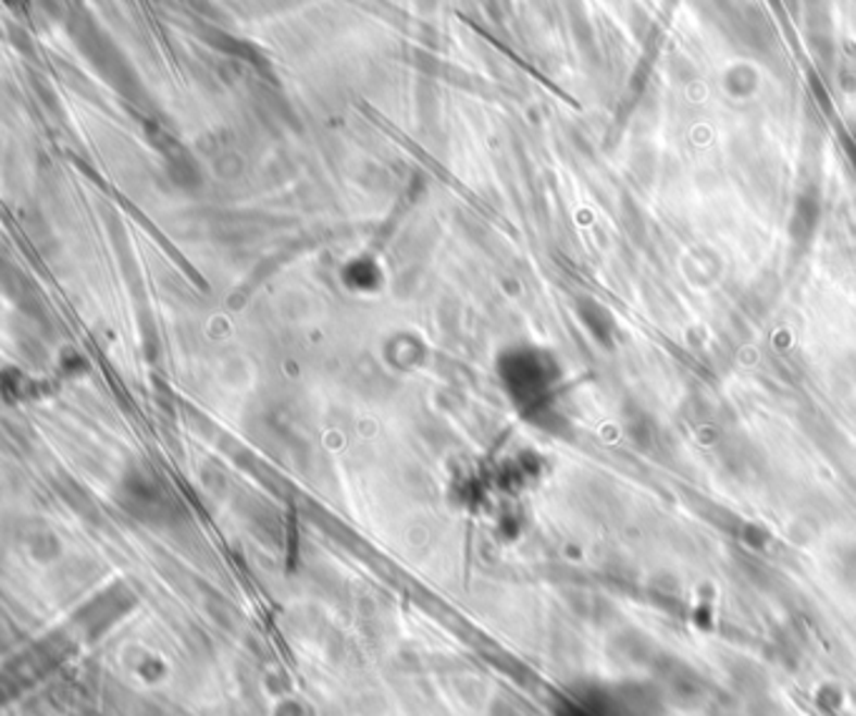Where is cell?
Masks as SVG:
<instances>
[{
  "mask_svg": "<svg viewBox=\"0 0 856 716\" xmlns=\"http://www.w3.org/2000/svg\"><path fill=\"white\" fill-rule=\"evenodd\" d=\"M819 222V201L814 197H802L794 209V219H791V234L796 242H806L817 230Z\"/></svg>",
  "mask_w": 856,
  "mask_h": 716,
  "instance_id": "6da1fadb",
  "label": "cell"
},
{
  "mask_svg": "<svg viewBox=\"0 0 856 716\" xmlns=\"http://www.w3.org/2000/svg\"><path fill=\"white\" fill-rule=\"evenodd\" d=\"M583 322L588 324V330L593 332L598 342L603 345H608L610 340L616 335V322H613V314L608 312L606 307H600L598 303H588L583 309Z\"/></svg>",
  "mask_w": 856,
  "mask_h": 716,
  "instance_id": "7a4b0ae2",
  "label": "cell"
},
{
  "mask_svg": "<svg viewBox=\"0 0 856 716\" xmlns=\"http://www.w3.org/2000/svg\"><path fill=\"white\" fill-rule=\"evenodd\" d=\"M852 159H854V164H856V136H854V149H852Z\"/></svg>",
  "mask_w": 856,
  "mask_h": 716,
  "instance_id": "3957f363",
  "label": "cell"
}]
</instances>
